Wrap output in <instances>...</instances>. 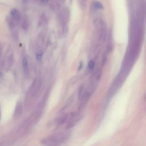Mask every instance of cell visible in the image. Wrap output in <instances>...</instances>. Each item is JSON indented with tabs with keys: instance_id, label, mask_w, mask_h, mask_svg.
Here are the masks:
<instances>
[{
	"instance_id": "obj_1",
	"label": "cell",
	"mask_w": 146,
	"mask_h": 146,
	"mask_svg": "<svg viewBox=\"0 0 146 146\" xmlns=\"http://www.w3.org/2000/svg\"><path fill=\"white\" fill-rule=\"evenodd\" d=\"M67 138V135L63 133H58L53 134L47 138L43 139L41 141V143L44 145H59L62 142L66 140Z\"/></svg>"
},
{
	"instance_id": "obj_2",
	"label": "cell",
	"mask_w": 146,
	"mask_h": 146,
	"mask_svg": "<svg viewBox=\"0 0 146 146\" xmlns=\"http://www.w3.org/2000/svg\"><path fill=\"white\" fill-rule=\"evenodd\" d=\"M59 21L62 25V27H67V23L70 18V12L67 8H63L59 13Z\"/></svg>"
},
{
	"instance_id": "obj_3",
	"label": "cell",
	"mask_w": 146,
	"mask_h": 146,
	"mask_svg": "<svg viewBox=\"0 0 146 146\" xmlns=\"http://www.w3.org/2000/svg\"><path fill=\"white\" fill-rule=\"evenodd\" d=\"M41 80L39 78H35L30 87L29 92L32 96H35L39 91L41 86Z\"/></svg>"
},
{
	"instance_id": "obj_4",
	"label": "cell",
	"mask_w": 146,
	"mask_h": 146,
	"mask_svg": "<svg viewBox=\"0 0 146 146\" xmlns=\"http://www.w3.org/2000/svg\"><path fill=\"white\" fill-rule=\"evenodd\" d=\"M79 118L78 117V114L76 113H71L69 115L68 121L66 125V128L69 129L74 127L78 121Z\"/></svg>"
},
{
	"instance_id": "obj_5",
	"label": "cell",
	"mask_w": 146,
	"mask_h": 146,
	"mask_svg": "<svg viewBox=\"0 0 146 146\" xmlns=\"http://www.w3.org/2000/svg\"><path fill=\"white\" fill-rule=\"evenodd\" d=\"M69 117V115L68 114H64L63 115L58 117H57L55 120V124H56V125L58 126H60L62 124H63V123H64L66 120L68 119Z\"/></svg>"
},
{
	"instance_id": "obj_6",
	"label": "cell",
	"mask_w": 146,
	"mask_h": 146,
	"mask_svg": "<svg viewBox=\"0 0 146 146\" xmlns=\"http://www.w3.org/2000/svg\"><path fill=\"white\" fill-rule=\"evenodd\" d=\"M11 16L12 18L16 21L17 22H19L21 19V14L19 11L16 9H13L10 11Z\"/></svg>"
},
{
	"instance_id": "obj_7",
	"label": "cell",
	"mask_w": 146,
	"mask_h": 146,
	"mask_svg": "<svg viewBox=\"0 0 146 146\" xmlns=\"http://www.w3.org/2000/svg\"><path fill=\"white\" fill-rule=\"evenodd\" d=\"M23 111V106L22 103L21 102H18L16 104L15 111H14V116L18 117L22 115Z\"/></svg>"
},
{
	"instance_id": "obj_8",
	"label": "cell",
	"mask_w": 146,
	"mask_h": 146,
	"mask_svg": "<svg viewBox=\"0 0 146 146\" xmlns=\"http://www.w3.org/2000/svg\"><path fill=\"white\" fill-rule=\"evenodd\" d=\"M22 67L23 71L25 74H28L29 72V66H28V62L27 58L26 57L23 58V60H22Z\"/></svg>"
},
{
	"instance_id": "obj_9",
	"label": "cell",
	"mask_w": 146,
	"mask_h": 146,
	"mask_svg": "<svg viewBox=\"0 0 146 146\" xmlns=\"http://www.w3.org/2000/svg\"><path fill=\"white\" fill-rule=\"evenodd\" d=\"M43 107H44V103L43 101H42L38 104V105L36 108L35 112H36V115H39L40 113V112H42V111L43 108Z\"/></svg>"
},
{
	"instance_id": "obj_10",
	"label": "cell",
	"mask_w": 146,
	"mask_h": 146,
	"mask_svg": "<svg viewBox=\"0 0 146 146\" xmlns=\"http://www.w3.org/2000/svg\"><path fill=\"white\" fill-rule=\"evenodd\" d=\"M92 7L95 9H97V10H99V9H103V6L102 5V4L99 2V1H94L92 2Z\"/></svg>"
},
{
	"instance_id": "obj_11",
	"label": "cell",
	"mask_w": 146,
	"mask_h": 146,
	"mask_svg": "<svg viewBox=\"0 0 146 146\" xmlns=\"http://www.w3.org/2000/svg\"><path fill=\"white\" fill-rule=\"evenodd\" d=\"M29 26V19L26 18H25L22 22V27L23 29L24 30H26L28 29Z\"/></svg>"
},
{
	"instance_id": "obj_12",
	"label": "cell",
	"mask_w": 146,
	"mask_h": 146,
	"mask_svg": "<svg viewBox=\"0 0 146 146\" xmlns=\"http://www.w3.org/2000/svg\"><path fill=\"white\" fill-rule=\"evenodd\" d=\"M86 0H79V3L81 7H84L86 6Z\"/></svg>"
},
{
	"instance_id": "obj_13",
	"label": "cell",
	"mask_w": 146,
	"mask_h": 146,
	"mask_svg": "<svg viewBox=\"0 0 146 146\" xmlns=\"http://www.w3.org/2000/svg\"><path fill=\"white\" fill-rule=\"evenodd\" d=\"M95 63L93 60H90L88 63V67L90 69H92L94 67Z\"/></svg>"
},
{
	"instance_id": "obj_14",
	"label": "cell",
	"mask_w": 146,
	"mask_h": 146,
	"mask_svg": "<svg viewBox=\"0 0 146 146\" xmlns=\"http://www.w3.org/2000/svg\"><path fill=\"white\" fill-rule=\"evenodd\" d=\"M82 66H83V64H82V63L81 62L80 63V66H79V70H81V68H82Z\"/></svg>"
},
{
	"instance_id": "obj_15",
	"label": "cell",
	"mask_w": 146,
	"mask_h": 146,
	"mask_svg": "<svg viewBox=\"0 0 146 146\" xmlns=\"http://www.w3.org/2000/svg\"><path fill=\"white\" fill-rule=\"evenodd\" d=\"M41 1H42V3H46L48 1V0H41Z\"/></svg>"
},
{
	"instance_id": "obj_16",
	"label": "cell",
	"mask_w": 146,
	"mask_h": 146,
	"mask_svg": "<svg viewBox=\"0 0 146 146\" xmlns=\"http://www.w3.org/2000/svg\"><path fill=\"white\" fill-rule=\"evenodd\" d=\"M22 1H23V2L24 3H26L27 2L28 0H22Z\"/></svg>"
},
{
	"instance_id": "obj_17",
	"label": "cell",
	"mask_w": 146,
	"mask_h": 146,
	"mask_svg": "<svg viewBox=\"0 0 146 146\" xmlns=\"http://www.w3.org/2000/svg\"><path fill=\"white\" fill-rule=\"evenodd\" d=\"M1 46L0 44V55H1Z\"/></svg>"
},
{
	"instance_id": "obj_18",
	"label": "cell",
	"mask_w": 146,
	"mask_h": 146,
	"mask_svg": "<svg viewBox=\"0 0 146 146\" xmlns=\"http://www.w3.org/2000/svg\"><path fill=\"white\" fill-rule=\"evenodd\" d=\"M1 109H0V119H1Z\"/></svg>"
},
{
	"instance_id": "obj_19",
	"label": "cell",
	"mask_w": 146,
	"mask_h": 146,
	"mask_svg": "<svg viewBox=\"0 0 146 146\" xmlns=\"http://www.w3.org/2000/svg\"><path fill=\"white\" fill-rule=\"evenodd\" d=\"M145 98H146V96H145Z\"/></svg>"
}]
</instances>
